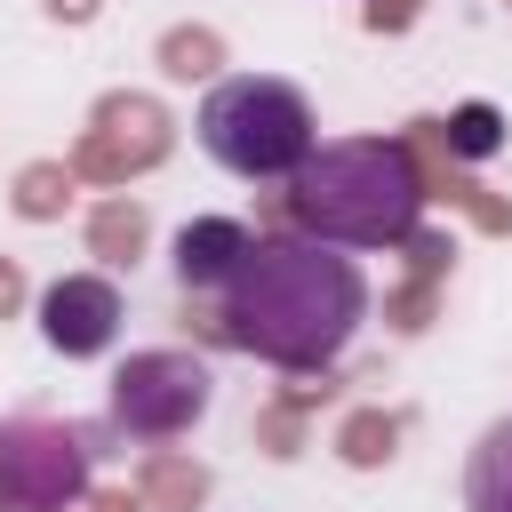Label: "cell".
Here are the masks:
<instances>
[{
	"instance_id": "1",
	"label": "cell",
	"mask_w": 512,
	"mask_h": 512,
	"mask_svg": "<svg viewBox=\"0 0 512 512\" xmlns=\"http://www.w3.org/2000/svg\"><path fill=\"white\" fill-rule=\"evenodd\" d=\"M368 320V280L336 240H256L224 280V336L272 368H328Z\"/></svg>"
},
{
	"instance_id": "2",
	"label": "cell",
	"mask_w": 512,
	"mask_h": 512,
	"mask_svg": "<svg viewBox=\"0 0 512 512\" xmlns=\"http://www.w3.org/2000/svg\"><path fill=\"white\" fill-rule=\"evenodd\" d=\"M288 216L312 240L336 248H392L424 216V176L408 144L352 136V144H312V160L288 176Z\"/></svg>"
},
{
	"instance_id": "3",
	"label": "cell",
	"mask_w": 512,
	"mask_h": 512,
	"mask_svg": "<svg viewBox=\"0 0 512 512\" xmlns=\"http://www.w3.org/2000/svg\"><path fill=\"white\" fill-rule=\"evenodd\" d=\"M200 152L248 184H280L312 160V104L304 88L272 80V72H240L216 80L200 104Z\"/></svg>"
},
{
	"instance_id": "4",
	"label": "cell",
	"mask_w": 512,
	"mask_h": 512,
	"mask_svg": "<svg viewBox=\"0 0 512 512\" xmlns=\"http://www.w3.org/2000/svg\"><path fill=\"white\" fill-rule=\"evenodd\" d=\"M96 432L56 416H0V504L8 512H64L88 488Z\"/></svg>"
},
{
	"instance_id": "5",
	"label": "cell",
	"mask_w": 512,
	"mask_h": 512,
	"mask_svg": "<svg viewBox=\"0 0 512 512\" xmlns=\"http://www.w3.org/2000/svg\"><path fill=\"white\" fill-rule=\"evenodd\" d=\"M208 392H216V376L192 352H136L112 376V424L136 432V440H176L208 408Z\"/></svg>"
},
{
	"instance_id": "6",
	"label": "cell",
	"mask_w": 512,
	"mask_h": 512,
	"mask_svg": "<svg viewBox=\"0 0 512 512\" xmlns=\"http://www.w3.org/2000/svg\"><path fill=\"white\" fill-rule=\"evenodd\" d=\"M40 336H48L64 360H88V352H104V344L120 336V288H112V280H96V272H72V280H56V288L40 296Z\"/></svg>"
},
{
	"instance_id": "7",
	"label": "cell",
	"mask_w": 512,
	"mask_h": 512,
	"mask_svg": "<svg viewBox=\"0 0 512 512\" xmlns=\"http://www.w3.org/2000/svg\"><path fill=\"white\" fill-rule=\"evenodd\" d=\"M160 152H168L160 104H144V96H104V104H96V136L80 144V168H88V176H128V168H152Z\"/></svg>"
},
{
	"instance_id": "8",
	"label": "cell",
	"mask_w": 512,
	"mask_h": 512,
	"mask_svg": "<svg viewBox=\"0 0 512 512\" xmlns=\"http://www.w3.org/2000/svg\"><path fill=\"white\" fill-rule=\"evenodd\" d=\"M248 248H256L248 224H232V216H200V224L176 232V280H184V288H224V280L248 264Z\"/></svg>"
},
{
	"instance_id": "9",
	"label": "cell",
	"mask_w": 512,
	"mask_h": 512,
	"mask_svg": "<svg viewBox=\"0 0 512 512\" xmlns=\"http://www.w3.org/2000/svg\"><path fill=\"white\" fill-rule=\"evenodd\" d=\"M464 512H512V416H496L464 456Z\"/></svg>"
},
{
	"instance_id": "10",
	"label": "cell",
	"mask_w": 512,
	"mask_h": 512,
	"mask_svg": "<svg viewBox=\"0 0 512 512\" xmlns=\"http://www.w3.org/2000/svg\"><path fill=\"white\" fill-rule=\"evenodd\" d=\"M496 128H504L496 104H464V112H456L448 128H432V136H440L448 152H464V160H488V152H496Z\"/></svg>"
},
{
	"instance_id": "11",
	"label": "cell",
	"mask_w": 512,
	"mask_h": 512,
	"mask_svg": "<svg viewBox=\"0 0 512 512\" xmlns=\"http://www.w3.org/2000/svg\"><path fill=\"white\" fill-rule=\"evenodd\" d=\"M88 240H96V256H136L144 248V208H128V200H112V208H96V224H88Z\"/></svg>"
},
{
	"instance_id": "12",
	"label": "cell",
	"mask_w": 512,
	"mask_h": 512,
	"mask_svg": "<svg viewBox=\"0 0 512 512\" xmlns=\"http://www.w3.org/2000/svg\"><path fill=\"white\" fill-rule=\"evenodd\" d=\"M160 64H168L176 80H192V72L216 64V40H208V32H168V40H160Z\"/></svg>"
},
{
	"instance_id": "13",
	"label": "cell",
	"mask_w": 512,
	"mask_h": 512,
	"mask_svg": "<svg viewBox=\"0 0 512 512\" xmlns=\"http://www.w3.org/2000/svg\"><path fill=\"white\" fill-rule=\"evenodd\" d=\"M344 456H352V464L392 456V416H352V424H344Z\"/></svg>"
},
{
	"instance_id": "14",
	"label": "cell",
	"mask_w": 512,
	"mask_h": 512,
	"mask_svg": "<svg viewBox=\"0 0 512 512\" xmlns=\"http://www.w3.org/2000/svg\"><path fill=\"white\" fill-rule=\"evenodd\" d=\"M16 208H24V216H56V208H64V168H32L24 192H16Z\"/></svg>"
},
{
	"instance_id": "15",
	"label": "cell",
	"mask_w": 512,
	"mask_h": 512,
	"mask_svg": "<svg viewBox=\"0 0 512 512\" xmlns=\"http://www.w3.org/2000/svg\"><path fill=\"white\" fill-rule=\"evenodd\" d=\"M208 480L192 472V464H152V496H168V504H192Z\"/></svg>"
},
{
	"instance_id": "16",
	"label": "cell",
	"mask_w": 512,
	"mask_h": 512,
	"mask_svg": "<svg viewBox=\"0 0 512 512\" xmlns=\"http://www.w3.org/2000/svg\"><path fill=\"white\" fill-rule=\"evenodd\" d=\"M408 16H416V0H376L368 8V24H408Z\"/></svg>"
},
{
	"instance_id": "17",
	"label": "cell",
	"mask_w": 512,
	"mask_h": 512,
	"mask_svg": "<svg viewBox=\"0 0 512 512\" xmlns=\"http://www.w3.org/2000/svg\"><path fill=\"white\" fill-rule=\"evenodd\" d=\"M16 296H24V280H16V264H0V320L16 312Z\"/></svg>"
},
{
	"instance_id": "18",
	"label": "cell",
	"mask_w": 512,
	"mask_h": 512,
	"mask_svg": "<svg viewBox=\"0 0 512 512\" xmlns=\"http://www.w3.org/2000/svg\"><path fill=\"white\" fill-rule=\"evenodd\" d=\"M96 512H144L136 496H96Z\"/></svg>"
},
{
	"instance_id": "19",
	"label": "cell",
	"mask_w": 512,
	"mask_h": 512,
	"mask_svg": "<svg viewBox=\"0 0 512 512\" xmlns=\"http://www.w3.org/2000/svg\"><path fill=\"white\" fill-rule=\"evenodd\" d=\"M88 8H96V0H56V16H88Z\"/></svg>"
}]
</instances>
